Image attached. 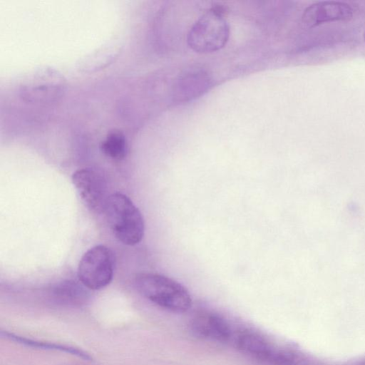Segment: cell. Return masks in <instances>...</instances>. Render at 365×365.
<instances>
[{"mask_svg": "<svg viewBox=\"0 0 365 365\" xmlns=\"http://www.w3.org/2000/svg\"><path fill=\"white\" fill-rule=\"evenodd\" d=\"M103 212L111 232L119 242L132 246L142 240L145 232L143 217L127 195L120 192L110 195Z\"/></svg>", "mask_w": 365, "mask_h": 365, "instance_id": "obj_1", "label": "cell"}, {"mask_svg": "<svg viewBox=\"0 0 365 365\" xmlns=\"http://www.w3.org/2000/svg\"><path fill=\"white\" fill-rule=\"evenodd\" d=\"M135 284L144 297L172 312H185L192 305L191 296L187 289L166 276L142 272L136 275Z\"/></svg>", "mask_w": 365, "mask_h": 365, "instance_id": "obj_2", "label": "cell"}, {"mask_svg": "<svg viewBox=\"0 0 365 365\" xmlns=\"http://www.w3.org/2000/svg\"><path fill=\"white\" fill-rule=\"evenodd\" d=\"M222 13L220 6H215L195 22L187 36L192 50L207 53L225 47L230 37V26Z\"/></svg>", "mask_w": 365, "mask_h": 365, "instance_id": "obj_3", "label": "cell"}, {"mask_svg": "<svg viewBox=\"0 0 365 365\" xmlns=\"http://www.w3.org/2000/svg\"><path fill=\"white\" fill-rule=\"evenodd\" d=\"M115 265L113 252L103 245H96L82 256L78 266V278L88 289H101L111 282Z\"/></svg>", "mask_w": 365, "mask_h": 365, "instance_id": "obj_4", "label": "cell"}, {"mask_svg": "<svg viewBox=\"0 0 365 365\" xmlns=\"http://www.w3.org/2000/svg\"><path fill=\"white\" fill-rule=\"evenodd\" d=\"M65 81L58 71L44 68L31 75L21 85V98L34 103H51L62 95Z\"/></svg>", "mask_w": 365, "mask_h": 365, "instance_id": "obj_5", "label": "cell"}, {"mask_svg": "<svg viewBox=\"0 0 365 365\" xmlns=\"http://www.w3.org/2000/svg\"><path fill=\"white\" fill-rule=\"evenodd\" d=\"M72 182L86 207L96 212H103L108 195L107 182L103 175L92 168L76 170Z\"/></svg>", "mask_w": 365, "mask_h": 365, "instance_id": "obj_6", "label": "cell"}, {"mask_svg": "<svg viewBox=\"0 0 365 365\" xmlns=\"http://www.w3.org/2000/svg\"><path fill=\"white\" fill-rule=\"evenodd\" d=\"M353 8L348 4L336 1H321L307 6L302 16L304 27L311 29L322 24L350 20Z\"/></svg>", "mask_w": 365, "mask_h": 365, "instance_id": "obj_7", "label": "cell"}, {"mask_svg": "<svg viewBox=\"0 0 365 365\" xmlns=\"http://www.w3.org/2000/svg\"><path fill=\"white\" fill-rule=\"evenodd\" d=\"M210 85L207 73L200 68L189 70L177 80L174 99L177 103L187 102L203 94Z\"/></svg>", "mask_w": 365, "mask_h": 365, "instance_id": "obj_8", "label": "cell"}, {"mask_svg": "<svg viewBox=\"0 0 365 365\" xmlns=\"http://www.w3.org/2000/svg\"><path fill=\"white\" fill-rule=\"evenodd\" d=\"M190 328L195 336L218 342H226L231 336L228 324L214 313H204L195 317L191 321Z\"/></svg>", "mask_w": 365, "mask_h": 365, "instance_id": "obj_9", "label": "cell"}, {"mask_svg": "<svg viewBox=\"0 0 365 365\" xmlns=\"http://www.w3.org/2000/svg\"><path fill=\"white\" fill-rule=\"evenodd\" d=\"M237 346L240 351L259 361L273 365L279 349L258 334L246 331L240 334Z\"/></svg>", "mask_w": 365, "mask_h": 365, "instance_id": "obj_10", "label": "cell"}, {"mask_svg": "<svg viewBox=\"0 0 365 365\" xmlns=\"http://www.w3.org/2000/svg\"><path fill=\"white\" fill-rule=\"evenodd\" d=\"M81 283L65 280L54 284L50 289V296L56 302L69 307H81L88 299V291Z\"/></svg>", "mask_w": 365, "mask_h": 365, "instance_id": "obj_11", "label": "cell"}, {"mask_svg": "<svg viewBox=\"0 0 365 365\" xmlns=\"http://www.w3.org/2000/svg\"><path fill=\"white\" fill-rule=\"evenodd\" d=\"M1 336L10 341L28 347L66 352L86 361H92L93 359L92 356L88 352L74 346L31 339L4 330L1 331Z\"/></svg>", "mask_w": 365, "mask_h": 365, "instance_id": "obj_12", "label": "cell"}, {"mask_svg": "<svg viewBox=\"0 0 365 365\" xmlns=\"http://www.w3.org/2000/svg\"><path fill=\"white\" fill-rule=\"evenodd\" d=\"M102 153L107 157L121 160L128 153V143L125 135L120 130L110 131L101 144Z\"/></svg>", "mask_w": 365, "mask_h": 365, "instance_id": "obj_13", "label": "cell"}, {"mask_svg": "<svg viewBox=\"0 0 365 365\" xmlns=\"http://www.w3.org/2000/svg\"><path fill=\"white\" fill-rule=\"evenodd\" d=\"M364 41H365V33H364Z\"/></svg>", "mask_w": 365, "mask_h": 365, "instance_id": "obj_14", "label": "cell"}]
</instances>
